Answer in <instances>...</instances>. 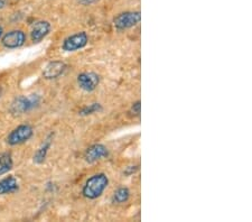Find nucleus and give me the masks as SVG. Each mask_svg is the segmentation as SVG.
I'll return each instance as SVG.
<instances>
[{
  "instance_id": "13",
  "label": "nucleus",
  "mask_w": 252,
  "mask_h": 222,
  "mask_svg": "<svg viewBox=\"0 0 252 222\" xmlns=\"http://www.w3.org/2000/svg\"><path fill=\"white\" fill-rule=\"evenodd\" d=\"M14 166V160L10 153H0V176L10 172Z\"/></svg>"
},
{
  "instance_id": "12",
  "label": "nucleus",
  "mask_w": 252,
  "mask_h": 222,
  "mask_svg": "<svg viewBox=\"0 0 252 222\" xmlns=\"http://www.w3.org/2000/svg\"><path fill=\"white\" fill-rule=\"evenodd\" d=\"M52 140H53V135H50L45 140H44V143L40 145V147L37 149V151H36V153L34 154V157H32V159H34V163L43 164L44 161H45L47 153L51 148Z\"/></svg>"
},
{
  "instance_id": "11",
  "label": "nucleus",
  "mask_w": 252,
  "mask_h": 222,
  "mask_svg": "<svg viewBox=\"0 0 252 222\" xmlns=\"http://www.w3.org/2000/svg\"><path fill=\"white\" fill-rule=\"evenodd\" d=\"M19 189V183L15 176L10 175L0 180V195L13 194Z\"/></svg>"
},
{
  "instance_id": "16",
  "label": "nucleus",
  "mask_w": 252,
  "mask_h": 222,
  "mask_svg": "<svg viewBox=\"0 0 252 222\" xmlns=\"http://www.w3.org/2000/svg\"><path fill=\"white\" fill-rule=\"evenodd\" d=\"M130 112H131L133 116H139L140 115V112H141V103H140V101H137V102L132 103L131 110H130Z\"/></svg>"
},
{
  "instance_id": "7",
  "label": "nucleus",
  "mask_w": 252,
  "mask_h": 222,
  "mask_svg": "<svg viewBox=\"0 0 252 222\" xmlns=\"http://www.w3.org/2000/svg\"><path fill=\"white\" fill-rule=\"evenodd\" d=\"M100 83V76L94 72H83L78 75V84L85 92L94 91Z\"/></svg>"
},
{
  "instance_id": "5",
  "label": "nucleus",
  "mask_w": 252,
  "mask_h": 222,
  "mask_svg": "<svg viewBox=\"0 0 252 222\" xmlns=\"http://www.w3.org/2000/svg\"><path fill=\"white\" fill-rule=\"evenodd\" d=\"M1 44L8 50H16L26 43V34L22 30H14L1 36Z\"/></svg>"
},
{
  "instance_id": "1",
  "label": "nucleus",
  "mask_w": 252,
  "mask_h": 222,
  "mask_svg": "<svg viewBox=\"0 0 252 222\" xmlns=\"http://www.w3.org/2000/svg\"><path fill=\"white\" fill-rule=\"evenodd\" d=\"M109 185V177L104 173H97V174L89 177L83 185L82 194L89 200H95L103 194Z\"/></svg>"
},
{
  "instance_id": "9",
  "label": "nucleus",
  "mask_w": 252,
  "mask_h": 222,
  "mask_svg": "<svg viewBox=\"0 0 252 222\" xmlns=\"http://www.w3.org/2000/svg\"><path fill=\"white\" fill-rule=\"evenodd\" d=\"M52 26L47 20H38L32 27L31 39L32 43H39L51 33Z\"/></svg>"
},
{
  "instance_id": "4",
  "label": "nucleus",
  "mask_w": 252,
  "mask_h": 222,
  "mask_svg": "<svg viewBox=\"0 0 252 222\" xmlns=\"http://www.w3.org/2000/svg\"><path fill=\"white\" fill-rule=\"evenodd\" d=\"M141 19L140 11H126L120 15H118L117 17L113 19V24L115 27L119 31L129 30V28L135 27L138 25Z\"/></svg>"
},
{
  "instance_id": "14",
  "label": "nucleus",
  "mask_w": 252,
  "mask_h": 222,
  "mask_svg": "<svg viewBox=\"0 0 252 222\" xmlns=\"http://www.w3.org/2000/svg\"><path fill=\"white\" fill-rule=\"evenodd\" d=\"M130 199V191L127 188H119L112 195V203L124 204Z\"/></svg>"
},
{
  "instance_id": "15",
  "label": "nucleus",
  "mask_w": 252,
  "mask_h": 222,
  "mask_svg": "<svg viewBox=\"0 0 252 222\" xmlns=\"http://www.w3.org/2000/svg\"><path fill=\"white\" fill-rule=\"evenodd\" d=\"M102 109L103 108L100 103H91L80 111V116H90L93 114H97V112L102 111Z\"/></svg>"
},
{
  "instance_id": "18",
  "label": "nucleus",
  "mask_w": 252,
  "mask_h": 222,
  "mask_svg": "<svg viewBox=\"0 0 252 222\" xmlns=\"http://www.w3.org/2000/svg\"><path fill=\"white\" fill-rule=\"evenodd\" d=\"M2 35H3V30H2V27L0 26V38H1Z\"/></svg>"
},
{
  "instance_id": "8",
  "label": "nucleus",
  "mask_w": 252,
  "mask_h": 222,
  "mask_svg": "<svg viewBox=\"0 0 252 222\" xmlns=\"http://www.w3.org/2000/svg\"><path fill=\"white\" fill-rule=\"evenodd\" d=\"M109 156V149L102 144H94L85 151L84 159L89 164L96 163Z\"/></svg>"
},
{
  "instance_id": "6",
  "label": "nucleus",
  "mask_w": 252,
  "mask_h": 222,
  "mask_svg": "<svg viewBox=\"0 0 252 222\" xmlns=\"http://www.w3.org/2000/svg\"><path fill=\"white\" fill-rule=\"evenodd\" d=\"M89 42V36L85 32L73 34L63 40L62 48L65 52H75L87 46Z\"/></svg>"
},
{
  "instance_id": "2",
  "label": "nucleus",
  "mask_w": 252,
  "mask_h": 222,
  "mask_svg": "<svg viewBox=\"0 0 252 222\" xmlns=\"http://www.w3.org/2000/svg\"><path fill=\"white\" fill-rule=\"evenodd\" d=\"M34 135V129L28 124L19 125L9 132L7 136L6 141L10 146H17V145L25 144Z\"/></svg>"
},
{
  "instance_id": "3",
  "label": "nucleus",
  "mask_w": 252,
  "mask_h": 222,
  "mask_svg": "<svg viewBox=\"0 0 252 222\" xmlns=\"http://www.w3.org/2000/svg\"><path fill=\"white\" fill-rule=\"evenodd\" d=\"M40 102V98L37 95H22L18 96L17 99L11 104V111L16 115H23L37 107Z\"/></svg>"
},
{
  "instance_id": "10",
  "label": "nucleus",
  "mask_w": 252,
  "mask_h": 222,
  "mask_svg": "<svg viewBox=\"0 0 252 222\" xmlns=\"http://www.w3.org/2000/svg\"><path fill=\"white\" fill-rule=\"evenodd\" d=\"M66 70V64L62 61H52L43 70V78L46 80H54L64 73Z\"/></svg>"
},
{
  "instance_id": "17",
  "label": "nucleus",
  "mask_w": 252,
  "mask_h": 222,
  "mask_svg": "<svg viewBox=\"0 0 252 222\" xmlns=\"http://www.w3.org/2000/svg\"><path fill=\"white\" fill-rule=\"evenodd\" d=\"M7 5V0H0V9L5 8Z\"/></svg>"
}]
</instances>
